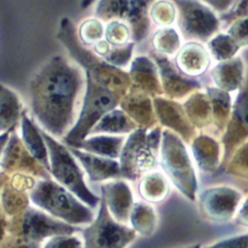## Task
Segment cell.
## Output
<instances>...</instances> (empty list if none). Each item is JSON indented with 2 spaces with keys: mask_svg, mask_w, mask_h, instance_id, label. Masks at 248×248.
Here are the masks:
<instances>
[{
  "mask_svg": "<svg viewBox=\"0 0 248 248\" xmlns=\"http://www.w3.org/2000/svg\"><path fill=\"white\" fill-rule=\"evenodd\" d=\"M57 38L67 49L69 56L84 70L86 75L91 76L121 97L128 93L133 84L128 71L110 65L92 49L82 45L78 37L77 26L70 17L61 18Z\"/></svg>",
  "mask_w": 248,
  "mask_h": 248,
  "instance_id": "2",
  "label": "cell"
},
{
  "mask_svg": "<svg viewBox=\"0 0 248 248\" xmlns=\"http://www.w3.org/2000/svg\"><path fill=\"white\" fill-rule=\"evenodd\" d=\"M206 47L209 50L211 57L223 62L236 57L240 46L228 33H217L207 43Z\"/></svg>",
  "mask_w": 248,
  "mask_h": 248,
  "instance_id": "31",
  "label": "cell"
},
{
  "mask_svg": "<svg viewBox=\"0 0 248 248\" xmlns=\"http://www.w3.org/2000/svg\"><path fill=\"white\" fill-rule=\"evenodd\" d=\"M151 22L158 27L172 26L177 19V8L172 0H155L149 9Z\"/></svg>",
  "mask_w": 248,
  "mask_h": 248,
  "instance_id": "33",
  "label": "cell"
},
{
  "mask_svg": "<svg viewBox=\"0 0 248 248\" xmlns=\"http://www.w3.org/2000/svg\"><path fill=\"white\" fill-rule=\"evenodd\" d=\"M205 91L211 101L213 116L212 126L214 127L216 132L223 135L229 122L232 108L230 93L221 90L215 86H207L205 88Z\"/></svg>",
  "mask_w": 248,
  "mask_h": 248,
  "instance_id": "29",
  "label": "cell"
},
{
  "mask_svg": "<svg viewBox=\"0 0 248 248\" xmlns=\"http://www.w3.org/2000/svg\"><path fill=\"white\" fill-rule=\"evenodd\" d=\"M128 73L133 85L140 88L152 98L163 96L159 70L150 56L140 55L134 57Z\"/></svg>",
  "mask_w": 248,
  "mask_h": 248,
  "instance_id": "17",
  "label": "cell"
},
{
  "mask_svg": "<svg viewBox=\"0 0 248 248\" xmlns=\"http://www.w3.org/2000/svg\"><path fill=\"white\" fill-rule=\"evenodd\" d=\"M162 132L163 127L157 125L149 130L138 128L127 136L119 157L121 176L136 180L156 165Z\"/></svg>",
  "mask_w": 248,
  "mask_h": 248,
  "instance_id": "5",
  "label": "cell"
},
{
  "mask_svg": "<svg viewBox=\"0 0 248 248\" xmlns=\"http://www.w3.org/2000/svg\"><path fill=\"white\" fill-rule=\"evenodd\" d=\"M111 46H110V44L104 38V39H102L101 41L97 42V43L92 46V50H93L98 56H100V57H102V58H105V57L108 54V52L110 51Z\"/></svg>",
  "mask_w": 248,
  "mask_h": 248,
  "instance_id": "46",
  "label": "cell"
},
{
  "mask_svg": "<svg viewBox=\"0 0 248 248\" xmlns=\"http://www.w3.org/2000/svg\"><path fill=\"white\" fill-rule=\"evenodd\" d=\"M205 248H248V233H242L220 240Z\"/></svg>",
  "mask_w": 248,
  "mask_h": 248,
  "instance_id": "42",
  "label": "cell"
},
{
  "mask_svg": "<svg viewBox=\"0 0 248 248\" xmlns=\"http://www.w3.org/2000/svg\"><path fill=\"white\" fill-rule=\"evenodd\" d=\"M44 248H84L78 238L71 234L51 237Z\"/></svg>",
  "mask_w": 248,
  "mask_h": 248,
  "instance_id": "41",
  "label": "cell"
},
{
  "mask_svg": "<svg viewBox=\"0 0 248 248\" xmlns=\"http://www.w3.org/2000/svg\"><path fill=\"white\" fill-rule=\"evenodd\" d=\"M235 221L239 225L248 228V196L243 198L235 215Z\"/></svg>",
  "mask_w": 248,
  "mask_h": 248,
  "instance_id": "45",
  "label": "cell"
},
{
  "mask_svg": "<svg viewBox=\"0 0 248 248\" xmlns=\"http://www.w3.org/2000/svg\"><path fill=\"white\" fill-rule=\"evenodd\" d=\"M139 126L136 122L121 108H116L106 113L98 123L93 127L89 136L94 135H129Z\"/></svg>",
  "mask_w": 248,
  "mask_h": 248,
  "instance_id": "27",
  "label": "cell"
},
{
  "mask_svg": "<svg viewBox=\"0 0 248 248\" xmlns=\"http://www.w3.org/2000/svg\"><path fill=\"white\" fill-rule=\"evenodd\" d=\"M231 175L248 180V140L239 146L226 166Z\"/></svg>",
  "mask_w": 248,
  "mask_h": 248,
  "instance_id": "37",
  "label": "cell"
},
{
  "mask_svg": "<svg viewBox=\"0 0 248 248\" xmlns=\"http://www.w3.org/2000/svg\"><path fill=\"white\" fill-rule=\"evenodd\" d=\"M152 50L158 54L171 57L175 56L181 47V36L173 26L158 27L151 38Z\"/></svg>",
  "mask_w": 248,
  "mask_h": 248,
  "instance_id": "30",
  "label": "cell"
},
{
  "mask_svg": "<svg viewBox=\"0 0 248 248\" xmlns=\"http://www.w3.org/2000/svg\"><path fill=\"white\" fill-rule=\"evenodd\" d=\"M101 191L114 218L118 221H125L133 209V199L127 184L122 181H116L102 186Z\"/></svg>",
  "mask_w": 248,
  "mask_h": 248,
  "instance_id": "26",
  "label": "cell"
},
{
  "mask_svg": "<svg viewBox=\"0 0 248 248\" xmlns=\"http://www.w3.org/2000/svg\"><path fill=\"white\" fill-rule=\"evenodd\" d=\"M182 106L189 120L197 130L212 126V107L206 91L202 92L201 89L192 93L182 102Z\"/></svg>",
  "mask_w": 248,
  "mask_h": 248,
  "instance_id": "24",
  "label": "cell"
},
{
  "mask_svg": "<svg viewBox=\"0 0 248 248\" xmlns=\"http://www.w3.org/2000/svg\"><path fill=\"white\" fill-rule=\"evenodd\" d=\"M34 204L70 225L91 224L93 213L70 191L50 178L39 180L30 192Z\"/></svg>",
  "mask_w": 248,
  "mask_h": 248,
  "instance_id": "4",
  "label": "cell"
},
{
  "mask_svg": "<svg viewBox=\"0 0 248 248\" xmlns=\"http://www.w3.org/2000/svg\"><path fill=\"white\" fill-rule=\"evenodd\" d=\"M21 192L22 191H18L10 185V188H7V195L3 193V205L7 213L19 214L22 212V210H25L27 208L28 201L24 194L21 195Z\"/></svg>",
  "mask_w": 248,
  "mask_h": 248,
  "instance_id": "39",
  "label": "cell"
},
{
  "mask_svg": "<svg viewBox=\"0 0 248 248\" xmlns=\"http://www.w3.org/2000/svg\"><path fill=\"white\" fill-rule=\"evenodd\" d=\"M68 147L81 164L91 181L96 182L121 176L120 164L116 160L95 155L75 147Z\"/></svg>",
  "mask_w": 248,
  "mask_h": 248,
  "instance_id": "19",
  "label": "cell"
},
{
  "mask_svg": "<svg viewBox=\"0 0 248 248\" xmlns=\"http://www.w3.org/2000/svg\"><path fill=\"white\" fill-rule=\"evenodd\" d=\"M127 136L94 135L88 136L74 147L95 155L115 160L120 157Z\"/></svg>",
  "mask_w": 248,
  "mask_h": 248,
  "instance_id": "25",
  "label": "cell"
},
{
  "mask_svg": "<svg viewBox=\"0 0 248 248\" xmlns=\"http://www.w3.org/2000/svg\"><path fill=\"white\" fill-rule=\"evenodd\" d=\"M44 167L25 147L20 136L14 130L6 144L2 147V169L6 171L14 169L29 170L31 172L44 175Z\"/></svg>",
  "mask_w": 248,
  "mask_h": 248,
  "instance_id": "18",
  "label": "cell"
},
{
  "mask_svg": "<svg viewBox=\"0 0 248 248\" xmlns=\"http://www.w3.org/2000/svg\"><path fill=\"white\" fill-rule=\"evenodd\" d=\"M211 55L202 43L185 42L173 58L176 68L185 76L196 78L203 75L211 64Z\"/></svg>",
  "mask_w": 248,
  "mask_h": 248,
  "instance_id": "16",
  "label": "cell"
},
{
  "mask_svg": "<svg viewBox=\"0 0 248 248\" xmlns=\"http://www.w3.org/2000/svg\"><path fill=\"white\" fill-rule=\"evenodd\" d=\"M210 77L215 87L226 92L239 90L244 83V64L239 56L218 62L211 70Z\"/></svg>",
  "mask_w": 248,
  "mask_h": 248,
  "instance_id": "21",
  "label": "cell"
},
{
  "mask_svg": "<svg viewBox=\"0 0 248 248\" xmlns=\"http://www.w3.org/2000/svg\"><path fill=\"white\" fill-rule=\"evenodd\" d=\"M41 133L47 147L49 172L82 202L89 207H95L101 200L87 188L83 179V172L70 148L43 129H41Z\"/></svg>",
  "mask_w": 248,
  "mask_h": 248,
  "instance_id": "6",
  "label": "cell"
},
{
  "mask_svg": "<svg viewBox=\"0 0 248 248\" xmlns=\"http://www.w3.org/2000/svg\"><path fill=\"white\" fill-rule=\"evenodd\" d=\"M8 229L18 238L35 244L46 237L72 234L79 230L78 227L58 221L33 207H27L15 216Z\"/></svg>",
  "mask_w": 248,
  "mask_h": 248,
  "instance_id": "10",
  "label": "cell"
},
{
  "mask_svg": "<svg viewBox=\"0 0 248 248\" xmlns=\"http://www.w3.org/2000/svg\"><path fill=\"white\" fill-rule=\"evenodd\" d=\"M157 64L161 78L163 96L167 99L183 102L192 93L202 89L198 79L182 74L170 57L158 54L153 50L149 55Z\"/></svg>",
  "mask_w": 248,
  "mask_h": 248,
  "instance_id": "13",
  "label": "cell"
},
{
  "mask_svg": "<svg viewBox=\"0 0 248 248\" xmlns=\"http://www.w3.org/2000/svg\"><path fill=\"white\" fill-rule=\"evenodd\" d=\"M248 140V78L238 90L232 105L231 116L222 136L223 160L221 166L226 168L231 157Z\"/></svg>",
  "mask_w": 248,
  "mask_h": 248,
  "instance_id": "11",
  "label": "cell"
},
{
  "mask_svg": "<svg viewBox=\"0 0 248 248\" xmlns=\"http://www.w3.org/2000/svg\"><path fill=\"white\" fill-rule=\"evenodd\" d=\"M241 47L248 46V17L236 18L231 22L227 32Z\"/></svg>",
  "mask_w": 248,
  "mask_h": 248,
  "instance_id": "40",
  "label": "cell"
},
{
  "mask_svg": "<svg viewBox=\"0 0 248 248\" xmlns=\"http://www.w3.org/2000/svg\"><path fill=\"white\" fill-rule=\"evenodd\" d=\"M129 4L130 0H97L94 16L106 23L114 19L124 21Z\"/></svg>",
  "mask_w": 248,
  "mask_h": 248,
  "instance_id": "32",
  "label": "cell"
},
{
  "mask_svg": "<svg viewBox=\"0 0 248 248\" xmlns=\"http://www.w3.org/2000/svg\"><path fill=\"white\" fill-rule=\"evenodd\" d=\"M85 88V72L75 60L50 55L29 81L31 116L41 129L63 140L78 120Z\"/></svg>",
  "mask_w": 248,
  "mask_h": 248,
  "instance_id": "1",
  "label": "cell"
},
{
  "mask_svg": "<svg viewBox=\"0 0 248 248\" xmlns=\"http://www.w3.org/2000/svg\"><path fill=\"white\" fill-rule=\"evenodd\" d=\"M105 39L112 46H124L132 42L131 29L123 20H110L105 25Z\"/></svg>",
  "mask_w": 248,
  "mask_h": 248,
  "instance_id": "36",
  "label": "cell"
},
{
  "mask_svg": "<svg viewBox=\"0 0 248 248\" xmlns=\"http://www.w3.org/2000/svg\"><path fill=\"white\" fill-rule=\"evenodd\" d=\"M221 17L231 21L240 17H248V0H241L232 12L222 15Z\"/></svg>",
  "mask_w": 248,
  "mask_h": 248,
  "instance_id": "43",
  "label": "cell"
},
{
  "mask_svg": "<svg viewBox=\"0 0 248 248\" xmlns=\"http://www.w3.org/2000/svg\"><path fill=\"white\" fill-rule=\"evenodd\" d=\"M135 46L136 43L130 42L124 46H111L110 51L104 59L110 65L125 70L131 65Z\"/></svg>",
  "mask_w": 248,
  "mask_h": 248,
  "instance_id": "38",
  "label": "cell"
},
{
  "mask_svg": "<svg viewBox=\"0 0 248 248\" xmlns=\"http://www.w3.org/2000/svg\"><path fill=\"white\" fill-rule=\"evenodd\" d=\"M208 7H210L215 13L225 15L232 6L234 0H200Z\"/></svg>",
  "mask_w": 248,
  "mask_h": 248,
  "instance_id": "44",
  "label": "cell"
},
{
  "mask_svg": "<svg viewBox=\"0 0 248 248\" xmlns=\"http://www.w3.org/2000/svg\"><path fill=\"white\" fill-rule=\"evenodd\" d=\"M78 40L85 46H93L97 42L105 38L104 22L96 16L82 20L77 27Z\"/></svg>",
  "mask_w": 248,
  "mask_h": 248,
  "instance_id": "34",
  "label": "cell"
},
{
  "mask_svg": "<svg viewBox=\"0 0 248 248\" xmlns=\"http://www.w3.org/2000/svg\"><path fill=\"white\" fill-rule=\"evenodd\" d=\"M159 125L177 134L185 142L191 143L198 136V130L189 120L181 102L165 98H153Z\"/></svg>",
  "mask_w": 248,
  "mask_h": 248,
  "instance_id": "14",
  "label": "cell"
},
{
  "mask_svg": "<svg viewBox=\"0 0 248 248\" xmlns=\"http://www.w3.org/2000/svg\"><path fill=\"white\" fill-rule=\"evenodd\" d=\"M95 1H97V0H81L79 6L82 10H85V9L89 8Z\"/></svg>",
  "mask_w": 248,
  "mask_h": 248,
  "instance_id": "47",
  "label": "cell"
},
{
  "mask_svg": "<svg viewBox=\"0 0 248 248\" xmlns=\"http://www.w3.org/2000/svg\"><path fill=\"white\" fill-rule=\"evenodd\" d=\"M159 156L162 168L176 187L190 200H195L197 178L185 141L174 132L163 128Z\"/></svg>",
  "mask_w": 248,
  "mask_h": 248,
  "instance_id": "7",
  "label": "cell"
},
{
  "mask_svg": "<svg viewBox=\"0 0 248 248\" xmlns=\"http://www.w3.org/2000/svg\"><path fill=\"white\" fill-rule=\"evenodd\" d=\"M154 1L130 0L128 13L124 21L131 29L132 42L136 44L144 41L149 35L151 25L149 9Z\"/></svg>",
  "mask_w": 248,
  "mask_h": 248,
  "instance_id": "23",
  "label": "cell"
},
{
  "mask_svg": "<svg viewBox=\"0 0 248 248\" xmlns=\"http://www.w3.org/2000/svg\"><path fill=\"white\" fill-rule=\"evenodd\" d=\"M0 104V131L3 134L15 130L20 122L24 108L17 94L4 83L1 85Z\"/></svg>",
  "mask_w": 248,
  "mask_h": 248,
  "instance_id": "28",
  "label": "cell"
},
{
  "mask_svg": "<svg viewBox=\"0 0 248 248\" xmlns=\"http://www.w3.org/2000/svg\"><path fill=\"white\" fill-rule=\"evenodd\" d=\"M177 8V30L186 41L207 43L220 28L216 13L200 0H172Z\"/></svg>",
  "mask_w": 248,
  "mask_h": 248,
  "instance_id": "8",
  "label": "cell"
},
{
  "mask_svg": "<svg viewBox=\"0 0 248 248\" xmlns=\"http://www.w3.org/2000/svg\"><path fill=\"white\" fill-rule=\"evenodd\" d=\"M119 108L136 122L139 128L149 130L159 125L153 98L133 84L122 98Z\"/></svg>",
  "mask_w": 248,
  "mask_h": 248,
  "instance_id": "15",
  "label": "cell"
},
{
  "mask_svg": "<svg viewBox=\"0 0 248 248\" xmlns=\"http://www.w3.org/2000/svg\"><path fill=\"white\" fill-rule=\"evenodd\" d=\"M177 248H201L200 244H194V245H190V246H184V247H177Z\"/></svg>",
  "mask_w": 248,
  "mask_h": 248,
  "instance_id": "48",
  "label": "cell"
},
{
  "mask_svg": "<svg viewBox=\"0 0 248 248\" xmlns=\"http://www.w3.org/2000/svg\"><path fill=\"white\" fill-rule=\"evenodd\" d=\"M121 100L122 97L118 93L86 75L85 94L78 120L62 142L74 147L82 141L106 113L119 107Z\"/></svg>",
  "mask_w": 248,
  "mask_h": 248,
  "instance_id": "3",
  "label": "cell"
},
{
  "mask_svg": "<svg viewBox=\"0 0 248 248\" xmlns=\"http://www.w3.org/2000/svg\"><path fill=\"white\" fill-rule=\"evenodd\" d=\"M82 236L84 248H125L136 238V231L116 222L102 195L98 215Z\"/></svg>",
  "mask_w": 248,
  "mask_h": 248,
  "instance_id": "9",
  "label": "cell"
},
{
  "mask_svg": "<svg viewBox=\"0 0 248 248\" xmlns=\"http://www.w3.org/2000/svg\"><path fill=\"white\" fill-rule=\"evenodd\" d=\"M191 148L199 168L206 172H212L222 164L220 143L210 135L198 134L191 142Z\"/></svg>",
  "mask_w": 248,
  "mask_h": 248,
  "instance_id": "22",
  "label": "cell"
},
{
  "mask_svg": "<svg viewBox=\"0 0 248 248\" xmlns=\"http://www.w3.org/2000/svg\"><path fill=\"white\" fill-rule=\"evenodd\" d=\"M140 193L148 201L158 202L164 199L168 193V184L163 174L157 171L147 174L141 181Z\"/></svg>",
  "mask_w": 248,
  "mask_h": 248,
  "instance_id": "35",
  "label": "cell"
},
{
  "mask_svg": "<svg viewBox=\"0 0 248 248\" xmlns=\"http://www.w3.org/2000/svg\"><path fill=\"white\" fill-rule=\"evenodd\" d=\"M20 138L31 155L39 161L45 169L49 171V160L46 141L41 133V129L32 116L24 109L19 122Z\"/></svg>",
  "mask_w": 248,
  "mask_h": 248,
  "instance_id": "20",
  "label": "cell"
},
{
  "mask_svg": "<svg viewBox=\"0 0 248 248\" xmlns=\"http://www.w3.org/2000/svg\"><path fill=\"white\" fill-rule=\"evenodd\" d=\"M243 198L242 193L233 187L215 186L200 195V208L208 220L226 223L235 218Z\"/></svg>",
  "mask_w": 248,
  "mask_h": 248,
  "instance_id": "12",
  "label": "cell"
}]
</instances>
